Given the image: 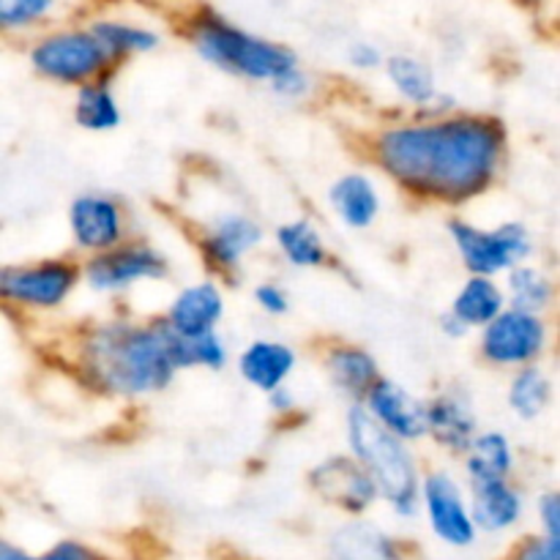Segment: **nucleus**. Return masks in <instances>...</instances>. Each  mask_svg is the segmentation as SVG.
<instances>
[{
	"label": "nucleus",
	"mask_w": 560,
	"mask_h": 560,
	"mask_svg": "<svg viewBox=\"0 0 560 560\" xmlns=\"http://www.w3.org/2000/svg\"><path fill=\"white\" fill-rule=\"evenodd\" d=\"M0 560H42V558L31 556V552L20 550V547L11 545V541L0 539Z\"/></svg>",
	"instance_id": "39"
},
{
	"label": "nucleus",
	"mask_w": 560,
	"mask_h": 560,
	"mask_svg": "<svg viewBox=\"0 0 560 560\" xmlns=\"http://www.w3.org/2000/svg\"><path fill=\"white\" fill-rule=\"evenodd\" d=\"M512 3L520 5L523 11H528V14L541 16L547 11V5H550V0H512Z\"/></svg>",
	"instance_id": "40"
},
{
	"label": "nucleus",
	"mask_w": 560,
	"mask_h": 560,
	"mask_svg": "<svg viewBox=\"0 0 560 560\" xmlns=\"http://www.w3.org/2000/svg\"><path fill=\"white\" fill-rule=\"evenodd\" d=\"M424 443L454 463L481 430L476 399L463 383H443L430 397H424Z\"/></svg>",
	"instance_id": "14"
},
{
	"label": "nucleus",
	"mask_w": 560,
	"mask_h": 560,
	"mask_svg": "<svg viewBox=\"0 0 560 560\" xmlns=\"http://www.w3.org/2000/svg\"><path fill=\"white\" fill-rule=\"evenodd\" d=\"M556 375L550 372L547 361L520 370L506 372V388H503V402L509 416L520 424H539L556 408Z\"/></svg>",
	"instance_id": "25"
},
{
	"label": "nucleus",
	"mask_w": 560,
	"mask_h": 560,
	"mask_svg": "<svg viewBox=\"0 0 560 560\" xmlns=\"http://www.w3.org/2000/svg\"><path fill=\"white\" fill-rule=\"evenodd\" d=\"M506 293L501 279L468 273L454 290L446 312L441 315V331L446 339H465L485 328L492 317L506 310Z\"/></svg>",
	"instance_id": "20"
},
{
	"label": "nucleus",
	"mask_w": 560,
	"mask_h": 560,
	"mask_svg": "<svg viewBox=\"0 0 560 560\" xmlns=\"http://www.w3.org/2000/svg\"><path fill=\"white\" fill-rule=\"evenodd\" d=\"M342 435L348 454L375 485L377 503H386L394 517L413 520L419 514V485L427 468L419 448L375 424L361 402L345 408Z\"/></svg>",
	"instance_id": "4"
},
{
	"label": "nucleus",
	"mask_w": 560,
	"mask_h": 560,
	"mask_svg": "<svg viewBox=\"0 0 560 560\" xmlns=\"http://www.w3.org/2000/svg\"><path fill=\"white\" fill-rule=\"evenodd\" d=\"M361 405H364V410L375 424L397 435L399 441H408L413 446L424 443V397L416 394L410 386H405L402 381L381 375V381L366 392Z\"/></svg>",
	"instance_id": "21"
},
{
	"label": "nucleus",
	"mask_w": 560,
	"mask_h": 560,
	"mask_svg": "<svg viewBox=\"0 0 560 560\" xmlns=\"http://www.w3.org/2000/svg\"><path fill=\"white\" fill-rule=\"evenodd\" d=\"M173 271L170 252L142 233H135L113 249L80 260L82 290L107 301L129 299L142 288L167 284Z\"/></svg>",
	"instance_id": "7"
},
{
	"label": "nucleus",
	"mask_w": 560,
	"mask_h": 560,
	"mask_svg": "<svg viewBox=\"0 0 560 560\" xmlns=\"http://www.w3.org/2000/svg\"><path fill=\"white\" fill-rule=\"evenodd\" d=\"M331 217L350 233H366L383 217V184L372 170L353 167L334 175L326 189Z\"/></svg>",
	"instance_id": "19"
},
{
	"label": "nucleus",
	"mask_w": 560,
	"mask_h": 560,
	"mask_svg": "<svg viewBox=\"0 0 560 560\" xmlns=\"http://www.w3.org/2000/svg\"><path fill=\"white\" fill-rule=\"evenodd\" d=\"M85 22L91 25L93 36L98 38V44L107 52L115 71L129 66L131 60H140L159 52L164 44L162 27L153 25L151 20H142V16L98 9L85 14Z\"/></svg>",
	"instance_id": "18"
},
{
	"label": "nucleus",
	"mask_w": 560,
	"mask_h": 560,
	"mask_svg": "<svg viewBox=\"0 0 560 560\" xmlns=\"http://www.w3.org/2000/svg\"><path fill=\"white\" fill-rule=\"evenodd\" d=\"M463 470L465 485H481V481L514 479L517 474V443L501 427H485L476 432L474 441L457 459Z\"/></svg>",
	"instance_id": "23"
},
{
	"label": "nucleus",
	"mask_w": 560,
	"mask_h": 560,
	"mask_svg": "<svg viewBox=\"0 0 560 560\" xmlns=\"http://www.w3.org/2000/svg\"><path fill=\"white\" fill-rule=\"evenodd\" d=\"M25 60L38 80L69 91L98 77L118 74L85 16L77 14L33 33L25 42Z\"/></svg>",
	"instance_id": "6"
},
{
	"label": "nucleus",
	"mask_w": 560,
	"mask_h": 560,
	"mask_svg": "<svg viewBox=\"0 0 560 560\" xmlns=\"http://www.w3.org/2000/svg\"><path fill=\"white\" fill-rule=\"evenodd\" d=\"M80 290V257L74 255L0 260V310L16 320H47L60 315Z\"/></svg>",
	"instance_id": "5"
},
{
	"label": "nucleus",
	"mask_w": 560,
	"mask_h": 560,
	"mask_svg": "<svg viewBox=\"0 0 560 560\" xmlns=\"http://www.w3.org/2000/svg\"><path fill=\"white\" fill-rule=\"evenodd\" d=\"M377 74L383 77L394 102L402 104V113H446L459 107L457 96L443 88L435 63L424 55L408 49L386 52Z\"/></svg>",
	"instance_id": "13"
},
{
	"label": "nucleus",
	"mask_w": 560,
	"mask_h": 560,
	"mask_svg": "<svg viewBox=\"0 0 560 560\" xmlns=\"http://www.w3.org/2000/svg\"><path fill=\"white\" fill-rule=\"evenodd\" d=\"M266 402H268V410L273 413V419L277 421H299V416L304 413V405H301V397L299 392H295L293 386H279L273 388L271 394H266Z\"/></svg>",
	"instance_id": "36"
},
{
	"label": "nucleus",
	"mask_w": 560,
	"mask_h": 560,
	"mask_svg": "<svg viewBox=\"0 0 560 560\" xmlns=\"http://www.w3.org/2000/svg\"><path fill=\"white\" fill-rule=\"evenodd\" d=\"M266 91L284 104H310L317 96V91H320V80L301 60L299 66H293L282 77H277Z\"/></svg>",
	"instance_id": "32"
},
{
	"label": "nucleus",
	"mask_w": 560,
	"mask_h": 560,
	"mask_svg": "<svg viewBox=\"0 0 560 560\" xmlns=\"http://www.w3.org/2000/svg\"><path fill=\"white\" fill-rule=\"evenodd\" d=\"M77 0H0V42H27L52 22L74 16Z\"/></svg>",
	"instance_id": "30"
},
{
	"label": "nucleus",
	"mask_w": 560,
	"mask_h": 560,
	"mask_svg": "<svg viewBox=\"0 0 560 560\" xmlns=\"http://www.w3.org/2000/svg\"><path fill=\"white\" fill-rule=\"evenodd\" d=\"M383 58H386V49L377 42H372V38H353L345 47V66L359 77L377 74L383 66Z\"/></svg>",
	"instance_id": "34"
},
{
	"label": "nucleus",
	"mask_w": 560,
	"mask_h": 560,
	"mask_svg": "<svg viewBox=\"0 0 560 560\" xmlns=\"http://www.w3.org/2000/svg\"><path fill=\"white\" fill-rule=\"evenodd\" d=\"M506 304L517 310L536 312V315H552L558 304V279L539 257L520 262L512 271L501 277Z\"/></svg>",
	"instance_id": "28"
},
{
	"label": "nucleus",
	"mask_w": 560,
	"mask_h": 560,
	"mask_svg": "<svg viewBox=\"0 0 560 560\" xmlns=\"http://www.w3.org/2000/svg\"><path fill=\"white\" fill-rule=\"evenodd\" d=\"M252 301H255L257 312L271 320H282L293 310V295H290L288 284L277 277L260 279V282L252 288Z\"/></svg>",
	"instance_id": "33"
},
{
	"label": "nucleus",
	"mask_w": 560,
	"mask_h": 560,
	"mask_svg": "<svg viewBox=\"0 0 560 560\" xmlns=\"http://www.w3.org/2000/svg\"><path fill=\"white\" fill-rule=\"evenodd\" d=\"M506 560H560V539L547 534L525 536L512 547Z\"/></svg>",
	"instance_id": "35"
},
{
	"label": "nucleus",
	"mask_w": 560,
	"mask_h": 560,
	"mask_svg": "<svg viewBox=\"0 0 560 560\" xmlns=\"http://www.w3.org/2000/svg\"><path fill=\"white\" fill-rule=\"evenodd\" d=\"M446 235L465 273H479V277L501 279L503 273L536 257L539 252L536 233L523 219L481 224L465 213H454L446 222Z\"/></svg>",
	"instance_id": "9"
},
{
	"label": "nucleus",
	"mask_w": 560,
	"mask_h": 560,
	"mask_svg": "<svg viewBox=\"0 0 560 560\" xmlns=\"http://www.w3.org/2000/svg\"><path fill=\"white\" fill-rule=\"evenodd\" d=\"M536 514H539L541 534L560 539V495L556 490L541 492L539 503H536Z\"/></svg>",
	"instance_id": "37"
},
{
	"label": "nucleus",
	"mask_w": 560,
	"mask_h": 560,
	"mask_svg": "<svg viewBox=\"0 0 560 560\" xmlns=\"http://www.w3.org/2000/svg\"><path fill=\"white\" fill-rule=\"evenodd\" d=\"M71 118L88 135H113L124 126V102H120L115 77H98L74 88Z\"/></svg>",
	"instance_id": "27"
},
{
	"label": "nucleus",
	"mask_w": 560,
	"mask_h": 560,
	"mask_svg": "<svg viewBox=\"0 0 560 560\" xmlns=\"http://www.w3.org/2000/svg\"><path fill=\"white\" fill-rule=\"evenodd\" d=\"M42 560H102L96 552H91L88 547H82L80 541H60L55 545L47 556H42Z\"/></svg>",
	"instance_id": "38"
},
{
	"label": "nucleus",
	"mask_w": 560,
	"mask_h": 560,
	"mask_svg": "<svg viewBox=\"0 0 560 560\" xmlns=\"http://www.w3.org/2000/svg\"><path fill=\"white\" fill-rule=\"evenodd\" d=\"M476 359L492 372H514L520 366L541 364L552 350L550 315L506 306L476 331Z\"/></svg>",
	"instance_id": "10"
},
{
	"label": "nucleus",
	"mask_w": 560,
	"mask_h": 560,
	"mask_svg": "<svg viewBox=\"0 0 560 560\" xmlns=\"http://www.w3.org/2000/svg\"><path fill=\"white\" fill-rule=\"evenodd\" d=\"M71 255L91 257L124 244L137 233L129 202L109 189H85L71 197L66 208Z\"/></svg>",
	"instance_id": "11"
},
{
	"label": "nucleus",
	"mask_w": 560,
	"mask_h": 560,
	"mask_svg": "<svg viewBox=\"0 0 560 560\" xmlns=\"http://www.w3.org/2000/svg\"><path fill=\"white\" fill-rule=\"evenodd\" d=\"M328 560H402V545L375 523L353 517L328 539Z\"/></svg>",
	"instance_id": "29"
},
{
	"label": "nucleus",
	"mask_w": 560,
	"mask_h": 560,
	"mask_svg": "<svg viewBox=\"0 0 560 560\" xmlns=\"http://www.w3.org/2000/svg\"><path fill=\"white\" fill-rule=\"evenodd\" d=\"M317 366L326 377V386L345 399V405L361 402L383 375L381 361L366 345L342 337L323 339L317 348Z\"/></svg>",
	"instance_id": "17"
},
{
	"label": "nucleus",
	"mask_w": 560,
	"mask_h": 560,
	"mask_svg": "<svg viewBox=\"0 0 560 560\" xmlns=\"http://www.w3.org/2000/svg\"><path fill=\"white\" fill-rule=\"evenodd\" d=\"M301 366V355L288 339L255 337L235 353V372L257 394H271L288 386Z\"/></svg>",
	"instance_id": "22"
},
{
	"label": "nucleus",
	"mask_w": 560,
	"mask_h": 560,
	"mask_svg": "<svg viewBox=\"0 0 560 560\" xmlns=\"http://www.w3.org/2000/svg\"><path fill=\"white\" fill-rule=\"evenodd\" d=\"M306 481L326 506L348 517H364L377 503L375 485L348 452H331L317 459L306 474Z\"/></svg>",
	"instance_id": "16"
},
{
	"label": "nucleus",
	"mask_w": 560,
	"mask_h": 560,
	"mask_svg": "<svg viewBox=\"0 0 560 560\" xmlns=\"http://www.w3.org/2000/svg\"><path fill=\"white\" fill-rule=\"evenodd\" d=\"M266 238L260 219L235 202L211 208L206 217L191 224L197 260L208 277H217L224 284L244 277L246 266L262 249Z\"/></svg>",
	"instance_id": "8"
},
{
	"label": "nucleus",
	"mask_w": 560,
	"mask_h": 560,
	"mask_svg": "<svg viewBox=\"0 0 560 560\" xmlns=\"http://www.w3.org/2000/svg\"><path fill=\"white\" fill-rule=\"evenodd\" d=\"M372 173L416 206L463 211L501 186L512 162V131L490 109L397 113L364 131Z\"/></svg>",
	"instance_id": "1"
},
{
	"label": "nucleus",
	"mask_w": 560,
	"mask_h": 560,
	"mask_svg": "<svg viewBox=\"0 0 560 560\" xmlns=\"http://www.w3.org/2000/svg\"><path fill=\"white\" fill-rule=\"evenodd\" d=\"M233 361L228 337L219 331L202 337H175V364L180 372H224Z\"/></svg>",
	"instance_id": "31"
},
{
	"label": "nucleus",
	"mask_w": 560,
	"mask_h": 560,
	"mask_svg": "<svg viewBox=\"0 0 560 560\" xmlns=\"http://www.w3.org/2000/svg\"><path fill=\"white\" fill-rule=\"evenodd\" d=\"M175 33L202 63L249 85L268 88L301 63V55L293 47L249 31L206 3L180 11Z\"/></svg>",
	"instance_id": "3"
},
{
	"label": "nucleus",
	"mask_w": 560,
	"mask_h": 560,
	"mask_svg": "<svg viewBox=\"0 0 560 560\" xmlns=\"http://www.w3.org/2000/svg\"><path fill=\"white\" fill-rule=\"evenodd\" d=\"M58 359L82 392L118 405L162 397L180 375L162 317L135 312H107L69 328Z\"/></svg>",
	"instance_id": "2"
},
{
	"label": "nucleus",
	"mask_w": 560,
	"mask_h": 560,
	"mask_svg": "<svg viewBox=\"0 0 560 560\" xmlns=\"http://www.w3.org/2000/svg\"><path fill=\"white\" fill-rule=\"evenodd\" d=\"M279 260L293 271H326L334 266V249L320 224L310 217H290L271 233Z\"/></svg>",
	"instance_id": "24"
},
{
	"label": "nucleus",
	"mask_w": 560,
	"mask_h": 560,
	"mask_svg": "<svg viewBox=\"0 0 560 560\" xmlns=\"http://www.w3.org/2000/svg\"><path fill=\"white\" fill-rule=\"evenodd\" d=\"M468 498L476 530H485V534H503V530L517 528L525 514V495L514 479L468 485Z\"/></svg>",
	"instance_id": "26"
},
{
	"label": "nucleus",
	"mask_w": 560,
	"mask_h": 560,
	"mask_svg": "<svg viewBox=\"0 0 560 560\" xmlns=\"http://www.w3.org/2000/svg\"><path fill=\"white\" fill-rule=\"evenodd\" d=\"M419 514H424L432 534L452 547H468L479 536L470 517L468 485L446 465L424 468L421 474Z\"/></svg>",
	"instance_id": "12"
},
{
	"label": "nucleus",
	"mask_w": 560,
	"mask_h": 560,
	"mask_svg": "<svg viewBox=\"0 0 560 560\" xmlns=\"http://www.w3.org/2000/svg\"><path fill=\"white\" fill-rule=\"evenodd\" d=\"M77 3H80V9H82V5H88V3H93V0H77Z\"/></svg>",
	"instance_id": "41"
},
{
	"label": "nucleus",
	"mask_w": 560,
	"mask_h": 560,
	"mask_svg": "<svg viewBox=\"0 0 560 560\" xmlns=\"http://www.w3.org/2000/svg\"><path fill=\"white\" fill-rule=\"evenodd\" d=\"M173 337H202L219 331L228 317V284L217 277H197L178 284L159 312Z\"/></svg>",
	"instance_id": "15"
}]
</instances>
